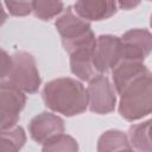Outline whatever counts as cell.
I'll return each instance as SVG.
<instances>
[{"label": "cell", "instance_id": "obj_19", "mask_svg": "<svg viewBox=\"0 0 152 152\" xmlns=\"http://www.w3.org/2000/svg\"><path fill=\"white\" fill-rule=\"evenodd\" d=\"M116 5H118V8H121V10H132L133 7H135V6H138L139 5V2H133V1H119V2H116Z\"/></svg>", "mask_w": 152, "mask_h": 152}, {"label": "cell", "instance_id": "obj_3", "mask_svg": "<svg viewBox=\"0 0 152 152\" xmlns=\"http://www.w3.org/2000/svg\"><path fill=\"white\" fill-rule=\"evenodd\" d=\"M13 64L7 77L0 82V89L14 90L23 94L38 91L42 78L34 57L26 51H17L12 55Z\"/></svg>", "mask_w": 152, "mask_h": 152}, {"label": "cell", "instance_id": "obj_18", "mask_svg": "<svg viewBox=\"0 0 152 152\" xmlns=\"http://www.w3.org/2000/svg\"><path fill=\"white\" fill-rule=\"evenodd\" d=\"M12 64H13L12 55H10L6 50L0 48V82L4 81L10 74L12 69Z\"/></svg>", "mask_w": 152, "mask_h": 152}, {"label": "cell", "instance_id": "obj_17", "mask_svg": "<svg viewBox=\"0 0 152 152\" xmlns=\"http://www.w3.org/2000/svg\"><path fill=\"white\" fill-rule=\"evenodd\" d=\"M4 6L7 12L13 17H26L32 13L31 1H5Z\"/></svg>", "mask_w": 152, "mask_h": 152}, {"label": "cell", "instance_id": "obj_11", "mask_svg": "<svg viewBox=\"0 0 152 152\" xmlns=\"http://www.w3.org/2000/svg\"><path fill=\"white\" fill-rule=\"evenodd\" d=\"M94 45H95V42L80 46L69 53L70 70L72 75H75L76 78L81 82H88L96 75L93 68Z\"/></svg>", "mask_w": 152, "mask_h": 152}, {"label": "cell", "instance_id": "obj_9", "mask_svg": "<svg viewBox=\"0 0 152 152\" xmlns=\"http://www.w3.org/2000/svg\"><path fill=\"white\" fill-rule=\"evenodd\" d=\"M25 104V94L14 90L0 89V129L15 126Z\"/></svg>", "mask_w": 152, "mask_h": 152}, {"label": "cell", "instance_id": "obj_14", "mask_svg": "<svg viewBox=\"0 0 152 152\" xmlns=\"http://www.w3.org/2000/svg\"><path fill=\"white\" fill-rule=\"evenodd\" d=\"M26 142V133L21 126L0 129V152H20Z\"/></svg>", "mask_w": 152, "mask_h": 152}, {"label": "cell", "instance_id": "obj_7", "mask_svg": "<svg viewBox=\"0 0 152 152\" xmlns=\"http://www.w3.org/2000/svg\"><path fill=\"white\" fill-rule=\"evenodd\" d=\"M121 61L144 63L152 50V34L147 28H131L120 37Z\"/></svg>", "mask_w": 152, "mask_h": 152}, {"label": "cell", "instance_id": "obj_20", "mask_svg": "<svg viewBox=\"0 0 152 152\" xmlns=\"http://www.w3.org/2000/svg\"><path fill=\"white\" fill-rule=\"evenodd\" d=\"M115 152H137V151H134V150L131 147V145H126V146L119 148V150L115 151Z\"/></svg>", "mask_w": 152, "mask_h": 152}, {"label": "cell", "instance_id": "obj_10", "mask_svg": "<svg viewBox=\"0 0 152 152\" xmlns=\"http://www.w3.org/2000/svg\"><path fill=\"white\" fill-rule=\"evenodd\" d=\"M74 12L83 20L90 21H102L109 19L118 12L116 1H88L81 0L76 1L72 6Z\"/></svg>", "mask_w": 152, "mask_h": 152}, {"label": "cell", "instance_id": "obj_13", "mask_svg": "<svg viewBox=\"0 0 152 152\" xmlns=\"http://www.w3.org/2000/svg\"><path fill=\"white\" fill-rule=\"evenodd\" d=\"M151 121L146 120L139 124H134L129 127L127 138L131 147L137 152H152L150 139Z\"/></svg>", "mask_w": 152, "mask_h": 152}, {"label": "cell", "instance_id": "obj_4", "mask_svg": "<svg viewBox=\"0 0 152 152\" xmlns=\"http://www.w3.org/2000/svg\"><path fill=\"white\" fill-rule=\"evenodd\" d=\"M55 27L61 36L63 48L68 53L80 46L94 43L96 39L90 23L81 19L74 12L71 6L64 8L56 18Z\"/></svg>", "mask_w": 152, "mask_h": 152}, {"label": "cell", "instance_id": "obj_5", "mask_svg": "<svg viewBox=\"0 0 152 152\" xmlns=\"http://www.w3.org/2000/svg\"><path fill=\"white\" fill-rule=\"evenodd\" d=\"M88 109L95 114H109L114 112L118 95L106 75H95L88 81Z\"/></svg>", "mask_w": 152, "mask_h": 152}, {"label": "cell", "instance_id": "obj_6", "mask_svg": "<svg viewBox=\"0 0 152 152\" xmlns=\"http://www.w3.org/2000/svg\"><path fill=\"white\" fill-rule=\"evenodd\" d=\"M120 61V37L114 34H101L96 37L93 50V68L96 75H103L110 71Z\"/></svg>", "mask_w": 152, "mask_h": 152}, {"label": "cell", "instance_id": "obj_15", "mask_svg": "<svg viewBox=\"0 0 152 152\" xmlns=\"http://www.w3.org/2000/svg\"><path fill=\"white\" fill-rule=\"evenodd\" d=\"M32 13L36 18L48 21L53 18H57L64 10V4L62 1H31Z\"/></svg>", "mask_w": 152, "mask_h": 152}, {"label": "cell", "instance_id": "obj_16", "mask_svg": "<svg viewBox=\"0 0 152 152\" xmlns=\"http://www.w3.org/2000/svg\"><path fill=\"white\" fill-rule=\"evenodd\" d=\"M42 152H78V142L74 137L62 133L44 142Z\"/></svg>", "mask_w": 152, "mask_h": 152}, {"label": "cell", "instance_id": "obj_8", "mask_svg": "<svg viewBox=\"0 0 152 152\" xmlns=\"http://www.w3.org/2000/svg\"><path fill=\"white\" fill-rule=\"evenodd\" d=\"M64 120L52 112H42L33 116L28 124L30 137L33 141L40 145L51 138L64 133Z\"/></svg>", "mask_w": 152, "mask_h": 152}, {"label": "cell", "instance_id": "obj_2", "mask_svg": "<svg viewBox=\"0 0 152 152\" xmlns=\"http://www.w3.org/2000/svg\"><path fill=\"white\" fill-rule=\"evenodd\" d=\"M118 110L121 118L133 122L148 116L152 112V76L147 71L131 83L119 94Z\"/></svg>", "mask_w": 152, "mask_h": 152}, {"label": "cell", "instance_id": "obj_12", "mask_svg": "<svg viewBox=\"0 0 152 152\" xmlns=\"http://www.w3.org/2000/svg\"><path fill=\"white\" fill-rule=\"evenodd\" d=\"M110 71H112V81H113L112 84L118 95L128 83H131L140 75L150 71V69L144 63L120 61Z\"/></svg>", "mask_w": 152, "mask_h": 152}, {"label": "cell", "instance_id": "obj_1", "mask_svg": "<svg viewBox=\"0 0 152 152\" xmlns=\"http://www.w3.org/2000/svg\"><path fill=\"white\" fill-rule=\"evenodd\" d=\"M45 106L56 114L71 118L88 109V93L77 78L58 77L45 83L42 90Z\"/></svg>", "mask_w": 152, "mask_h": 152}]
</instances>
